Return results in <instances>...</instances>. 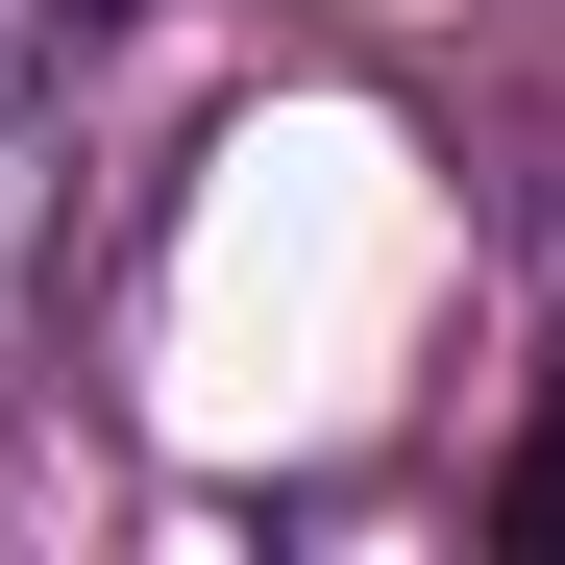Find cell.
Instances as JSON below:
<instances>
[{"label": "cell", "mask_w": 565, "mask_h": 565, "mask_svg": "<svg viewBox=\"0 0 565 565\" xmlns=\"http://www.w3.org/2000/svg\"><path fill=\"white\" fill-rule=\"evenodd\" d=\"M492 541L565 565V369H541V418H516V467H492Z\"/></svg>", "instance_id": "6da1fadb"}]
</instances>
